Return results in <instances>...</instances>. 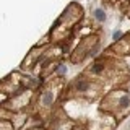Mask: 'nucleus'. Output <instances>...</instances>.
Masks as SVG:
<instances>
[{"instance_id":"obj_2","label":"nucleus","mask_w":130,"mask_h":130,"mask_svg":"<svg viewBox=\"0 0 130 130\" xmlns=\"http://www.w3.org/2000/svg\"><path fill=\"white\" fill-rule=\"evenodd\" d=\"M120 106L122 107H129L130 106V98L129 96H122V98H120Z\"/></svg>"},{"instance_id":"obj_6","label":"nucleus","mask_w":130,"mask_h":130,"mask_svg":"<svg viewBox=\"0 0 130 130\" xmlns=\"http://www.w3.org/2000/svg\"><path fill=\"white\" fill-rule=\"evenodd\" d=\"M120 36H122V33H120V31H115V33H114V39H119Z\"/></svg>"},{"instance_id":"obj_5","label":"nucleus","mask_w":130,"mask_h":130,"mask_svg":"<svg viewBox=\"0 0 130 130\" xmlns=\"http://www.w3.org/2000/svg\"><path fill=\"white\" fill-rule=\"evenodd\" d=\"M101 68H103V65H99V63H98V65L93 68V72H94V73H98V72H101Z\"/></svg>"},{"instance_id":"obj_3","label":"nucleus","mask_w":130,"mask_h":130,"mask_svg":"<svg viewBox=\"0 0 130 130\" xmlns=\"http://www.w3.org/2000/svg\"><path fill=\"white\" fill-rule=\"evenodd\" d=\"M94 16H96V20H99V21H104V18H106V15H104L103 10H96Z\"/></svg>"},{"instance_id":"obj_7","label":"nucleus","mask_w":130,"mask_h":130,"mask_svg":"<svg viewBox=\"0 0 130 130\" xmlns=\"http://www.w3.org/2000/svg\"><path fill=\"white\" fill-rule=\"evenodd\" d=\"M59 72H60V73H65V72H67V68H65V67H60Z\"/></svg>"},{"instance_id":"obj_4","label":"nucleus","mask_w":130,"mask_h":130,"mask_svg":"<svg viewBox=\"0 0 130 130\" xmlns=\"http://www.w3.org/2000/svg\"><path fill=\"white\" fill-rule=\"evenodd\" d=\"M76 90H78V91L88 90V83L86 81H78V83H76Z\"/></svg>"},{"instance_id":"obj_1","label":"nucleus","mask_w":130,"mask_h":130,"mask_svg":"<svg viewBox=\"0 0 130 130\" xmlns=\"http://www.w3.org/2000/svg\"><path fill=\"white\" fill-rule=\"evenodd\" d=\"M52 99H54V96H52V93H44V96H42V104H46V106H49V104L52 103Z\"/></svg>"}]
</instances>
